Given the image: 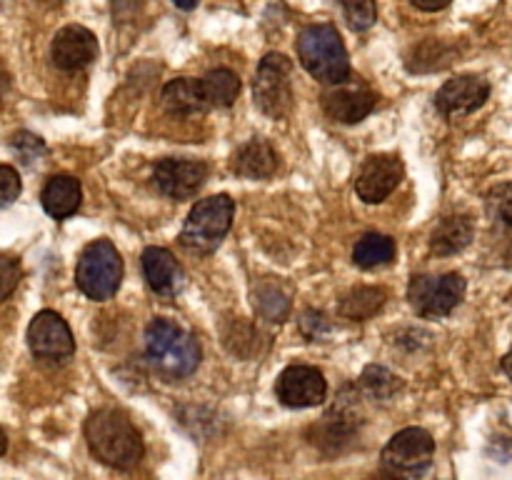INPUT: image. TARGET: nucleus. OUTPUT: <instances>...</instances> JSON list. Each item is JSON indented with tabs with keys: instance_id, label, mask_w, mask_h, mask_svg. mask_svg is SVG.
<instances>
[{
	"instance_id": "1",
	"label": "nucleus",
	"mask_w": 512,
	"mask_h": 480,
	"mask_svg": "<svg viewBox=\"0 0 512 480\" xmlns=\"http://www.w3.org/2000/svg\"><path fill=\"white\" fill-rule=\"evenodd\" d=\"M85 443L95 460L115 470H130L143 460V435L133 420L115 408L93 410L85 420Z\"/></svg>"
},
{
	"instance_id": "2",
	"label": "nucleus",
	"mask_w": 512,
	"mask_h": 480,
	"mask_svg": "<svg viewBox=\"0 0 512 480\" xmlns=\"http://www.w3.org/2000/svg\"><path fill=\"white\" fill-rule=\"evenodd\" d=\"M145 358L163 378L183 380L198 370L203 348L198 338L168 318H155L145 328Z\"/></svg>"
},
{
	"instance_id": "3",
	"label": "nucleus",
	"mask_w": 512,
	"mask_h": 480,
	"mask_svg": "<svg viewBox=\"0 0 512 480\" xmlns=\"http://www.w3.org/2000/svg\"><path fill=\"white\" fill-rule=\"evenodd\" d=\"M298 58L303 68L323 85L350 80V55L335 25L315 23L300 30Z\"/></svg>"
},
{
	"instance_id": "4",
	"label": "nucleus",
	"mask_w": 512,
	"mask_h": 480,
	"mask_svg": "<svg viewBox=\"0 0 512 480\" xmlns=\"http://www.w3.org/2000/svg\"><path fill=\"white\" fill-rule=\"evenodd\" d=\"M123 258L108 238L88 243L75 265V285L88 300L103 303L120 290L123 283Z\"/></svg>"
},
{
	"instance_id": "5",
	"label": "nucleus",
	"mask_w": 512,
	"mask_h": 480,
	"mask_svg": "<svg viewBox=\"0 0 512 480\" xmlns=\"http://www.w3.org/2000/svg\"><path fill=\"white\" fill-rule=\"evenodd\" d=\"M235 215V200L230 195H210L198 200L185 218L180 243L195 253H213L230 233Z\"/></svg>"
},
{
	"instance_id": "6",
	"label": "nucleus",
	"mask_w": 512,
	"mask_h": 480,
	"mask_svg": "<svg viewBox=\"0 0 512 480\" xmlns=\"http://www.w3.org/2000/svg\"><path fill=\"white\" fill-rule=\"evenodd\" d=\"M435 440L425 428H405L388 440L380 453V468L393 478H423L433 468Z\"/></svg>"
},
{
	"instance_id": "7",
	"label": "nucleus",
	"mask_w": 512,
	"mask_h": 480,
	"mask_svg": "<svg viewBox=\"0 0 512 480\" xmlns=\"http://www.w3.org/2000/svg\"><path fill=\"white\" fill-rule=\"evenodd\" d=\"M253 98L260 113L273 120L288 118L293 110V63L283 53H268L258 65L253 83Z\"/></svg>"
},
{
	"instance_id": "8",
	"label": "nucleus",
	"mask_w": 512,
	"mask_h": 480,
	"mask_svg": "<svg viewBox=\"0 0 512 480\" xmlns=\"http://www.w3.org/2000/svg\"><path fill=\"white\" fill-rule=\"evenodd\" d=\"M465 278L460 273L413 275L408 285V300L415 313L425 320H443L463 303Z\"/></svg>"
},
{
	"instance_id": "9",
	"label": "nucleus",
	"mask_w": 512,
	"mask_h": 480,
	"mask_svg": "<svg viewBox=\"0 0 512 480\" xmlns=\"http://www.w3.org/2000/svg\"><path fill=\"white\" fill-rule=\"evenodd\" d=\"M405 163L395 153H375L368 155L360 165V173L355 178V193L363 203L378 205L388 200L403 183Z\"/></svg>"
},
{
	"instance_id": "10",
	"label": "nucleus",
	"mask_w": 512,
	"mask_h": 480,
	"mask_svg": "<svg viewBox=\"0 0 512 480\" xmlns=\"http://www.w3.org/2000/svg\"><path fill=\"white\" fill-rule=\"evenodd\" d=\"M275 395L288 408H318L325 403L328 383L313 365H288L275 380Z\"/></svg>"
},
{
	"instance_id": "11",
	"label": "nucleus",
	"mask_w": 512,
	"mask_h": 480,
	"mask_svg": "<svg viewBox=\"0 0 512 480\" xmlns=\"http://www.w3.org/2000/svg\"><path fill=\"white\" fill-rule=\"evenodd\" d=\"M28 348L40 360H65L75 353V340L63 315L40 310L28 325Z\"/></svg>"
},
{
	"instance_id": "12",
	"label": "nucleus",
	"mask_w": 512,
	"mask_h": 480,
	"mask_svg": "<svg viewBox=\"0 0 512 480\" xmlns=\"http://www.w3.org/2000/svg\"><path fill=\"white\" fill-rule=\"evenodd\" d=\"M155 188L170 200H188L200 193L208 180V165L200 160L165 158L153 168Z\"/></svg>"
},
{
	"instance_id": "13",
	"label": "nucleus",
	"mask_w": 512,
	"mask_h": 480,
	"mask_svg": "<svg viewBox=\"0 0 512 480\" xmlns=\"http://www.w3.org/2000/svg\"><path fill=\"white\" fill-rule=\"evenodd\" d=\"M320 105L333 123L355 125L373 113L375 105H378V95L365 83H348L345 80V83L333 85V90H328L320 98Z\"/></svg>"
},
{
	"instance_id": "14",
	"label": "nucleus",
	"mask_w": 512,
	"mask_h": 480,
	"mask_svg": "<svg viewBox=\"0 0 512 480\" xmlns=\"http://www.w3.org/2000/svg\"><path fill=\"white\" fill-rule=\"evenodd\" d=\"M490 98V83L480 75H458L450 78L443 88L435 93V108L445 118L470 115L483 108Z\"/></svg>"
},
{
	"instance_id": "15",
	"label": "nucleus",
	"mask_w": 512,
	"mask_h": 480,
	"mask_svg": "<svg viewBox=\"0 0 512 480\" xmlns=\"http://www.w3.org/2000/svg\"><path fill=\"white\" fill-rule=\"evenodd\" d=\"M100 53L98 38L93 30L83 25H65L55 33L53 45H50V58L60 70H80L88 68Z\"/></svg>"
},
{
	"instance_id": "16",
	"label": "nucleus",
	"mask_w": 512,
	"mask_h": 480,
	"mask_svg": "<svg viewBox=\"0 0 512 480\" xmlns=\"http://www.w3.org/2000/svg\"><path fill=\"white\" fill-rule=\"evenodd\" d=\"M355 435H358V415L350 408V400L345 398V393H338V403H335V408L310 430V440H313L323 453L338 455L345 453V448L353 443Z\"/></svg>"
},
{
	"instance_id": "17",
	"label": "nucleus",
	"mask_w": 512,
	"mask_h": 480,
	"mask_svg": "<svg viewBox=\"0 0 512 480\" xmlns=\"http://www.w3.org/2000/svg\"><path fill=\"white\" fill-rule=\"evenodd\" d=\"M140 265H143V275L148 288L153 290L155 295H160V298H173V295H178L180 288L185 285L183 268H180L178 258H175L168 248H158V245L145 248Z\"/></svg>"
},
{
	"instance_id": "18",
	"label": "nucleus",
	"mask_w": 512,
	"mask_h": 480,
	"mask_svg": "<svg viewBox=\"0 0 512 480\" xmlns=\"http://www.w3.org/2000/svg\"><path fill=\"white\" fill-rule=\"evenodd\" d=\"M280 158L273 150V145L263 138H250L240 145L230 158V168L235 175L248 180H265L275 175Z\"/></svg>"
},
{
	"instance_id": "19",
	"label": "nucleus",
	"mask_w": 512,
	"mask_h": 480,
	"mask_svg": "<svg viewBox=\"0 0 512 480\" xmlns=\"http://www.w3.org/2000/svg\"><path fill=\"white\" fill-rule=\"evenodd\" d=\"M163 108L175 118H188V115H203L210 110L208 95H205L203 78H175L163 85Z\"/></svg>"
},
{
	"instance_id": "20",
	"label": "nucleus",
	"mask_w": 512,
	"mask_h": 480,
	"mask_svg": "<svg viewBox=\"0 0 512 480\" xmlns=\"http://www.w3.org/2000/svg\"><path fill=\"white\" fill-rule=\"evenodd\" d=\"M80 203H83V185L68 173L53 175L40 193V205L55 220H65L78 213Z\"/></svg>"
},
{
	"instance_id": "21",
	"label": "nucleus",
	"mask_w": 512,
	"mask_h": 480,
	"mask_svg": "<svg viewBox=\"0 0 512 480\" xmlns=\"http://www.w3.org/2000/svg\"><path fill=\"white\" fill-rule=\"evenodd\" d=\"M473 238V218L468 213H455L435 225L433 233H430V250H433V255H440V258H450V255L463 253L473 243Z\"/></svg>"
},
{
	"instance_id": "22",
	"label": "nucleus",
	"mask_w": 512,
	"mask_h": 480,
	"mask_svg": "<svg viewBox=\"0 0 512 480\" xmlns=\"http://www.w3.org/2000/svg\"><path fill=\"white\" fill-rule=\"evenodd\" d=\"M485 210L493 235L498 243H503L505 255L512 258V180L490 188V193L485 195Z\"/></svg>"
},
{
	"instance_id": "23",
	"label": "nucleus",
	"mask_w": 512,
	"mask_h": 480,
	"mask_svg": "<svg viewBox=\"0 0 512 480\" xmlns=\"http://www.w3.org/2000/svg\"><path fill=\"white\" fill-rule=\"evenodd\" d=\"M250 303H253L255 315L265 323H285L290 315V295L278 280H260L250 290Z\"/></svg>"
},
{
	"instance_id": "24",
	"label": "nucleus",
	"mask_w": 512,
	"mask_h": 480,
	"mask_svg": "<svg viewBox=\"0 0 512 480\" xmlns=\"http://www.w3.org/2000/svg\"><path fill=\"white\" fill-rule=\"evenodd\" d=\"M385 300H388V293L383 288L358 285L340 298L338 313L348 320H368L383 310Z\"/></svg>"
},
{
	"instance_id": "25",
	"label": "nucleus",
	"mask_w": 512,
	"mask_h": 480,
	"mask_svg": "<svg viewBox=\"0 0 512 480\" xmlns=\"http://www.w3.org/2000/svg\"><path fill=\"white\" fill-rule=\"evenodd\" d=\"M395 253H398V248H395V240L390 235L365 233L353 248V263L365 270L380 268V265L393 263Z\"/></svg>"
},
{
	"instance_id": "26",
	"label": "nucleus",
	"mask_w": 512,
	"mask_h": 480,
	"mask_svg": "<svg viewBox=\"0 0 512 480\" xmlns=\"http://www.w3.org/2000/svg\"><path fill=\"white\" fill-rule=\"evenodd\" d=\"M203 88L210 108H230L240 95V78L228 68H215L203 75Z\"/></svg>"
},
{
	"instance_id": "27",
	"label": "nucleus",
	"mask_w": 512,
	"mask_h": 480,
	"mask_svg": "<svg viewBox=\"0 0 512 480\" xmlns=\"http://www.w3.org/2000/svg\"><path fill=\"white\" fill-rule=\"evenodd\" d=\"M358 388L368 395L370 400H378V403H388L395 395L403 390V380L395 373H390L385 365H368L363 370L358 380Z\"/></svg>"
},
{
	"instance_id": "28",
	"label": "nucleus",
	"mask_w": 512,
	"mask_h": 480,
	"mask_svg": "<svg viewBox=\"0 0 512 480\" xmlns=\"http://www.w3.org/2000/svg\"><path fill=\"white\" fill-rule=\"evenodd\" d=\"M260 338H263V333L243 318L233 320L225 328V345L238 358H253L255 353H260Z\"/></svg>"
},
{
	"instance_id": "29",
	"label": "nucleus",
	"mask_w": 512,
	"mask_h": 480,
	"mask_svg": "<svg viewBox=\"0 0 512 480\" xmlns=\"http://www.w3.org/2000/svg\"><path fill=\"white\" fill-rule=\"evenodd\" d=\"M343 5L345 20L353 30L363 33V30L373 28L375 20H378V8H375V0H338Z\"/></svg>"
},
{
	"instance_id": "30",
	"label": "nucleus",
	"mask_w": 512,
	"mask_h": 480,
	"mask_svg": "<svg viewBox=\"0 0 512 480\" xmlns=\"http://www.w3.org/2000/svg\"><path fill=\"white\" fill-rule=\"evenodd\" d=\"M10 150H13L25 165H35L40 158L48 155V148H45L43 138L33 135L30 130H18V133L10 138Z\"/></svg>"
},
{
	"instance_id": "31",
	"label": "nucleus",
	"mask_w": 512,
	"mask_h": 480,
	"mask_svg": "<svg viewBox=\"0 0 512 480\" xmlns=\"http://www.w3.org/2000/svg\"><path fill=\"white\" fill-rule=\"evenodd\" d=\"M333 330L328 315L320 313V310H305L303 318H300V333L310 340V343H318V340H325Z\"/></svg>"
},
{
	"instance_id": "32",
	"label": "nucleus",
	"mask_w": 512,
	"mask_h": 480,
	"mask_svg": "<svg viewBox=\"0 0 512 480\" xmlns=\"http://www.w3.org/2000/svg\"><path fill=\"white\" fill-rule=\"evenodd\" d=\"M0 180H3V205L8 208L20 195V175L15 173L13 165H3L0 168Z\"/></svg>"
},
{
	"instance_id": "33",
	"label": "nucleus",
	"mask_w": 512,
	"mask_h": 480,
	"mask_svg": "<svg viewBox=\"0 0 512 480\" xmlns=\"http://www.w3.org/2000/svg\"><path fill=\"white\" fill-rule=\"evenodd\" d=\"M20 273H23V270H20L18 260L10 258V255H3V295H0V298L8 300L10 295H13L15 285H18L20 280Z\"/></svg>"
},
{
	"instance_id": "34",
	"label": "nucleus",
	"mask_w": 512,
	"mask_h": 480,
	"mask_svg": "<svg viewBox=\"0 0 512 480\" xmlns=\"http://www.w3.org/2000/svg\"><path fill=\"white\" fill-rule=\"evenodd\" d=\"M418 10H425V13H438V10L448 8L453 0H410Z\"/></svg>"
},
{
	"instance_id": "35",
	"label": "nucleus",
	"mask_w": 512,
	"mask_h": 480,
	"mask_svg": "<svg viewBox=\"0 0 512 480\" xmlns=\"http://www.w3.org/2000/svg\"><path fill=\"white\" fill-rule=\"evenodd\" d=\"M500 368H503V373L508 375V378L512 380V350H510L508 355H505L503 360H500Z\"/></svg>"
},
{
	"instance_id": "36",
	"label": "nucleus",
	"mask_w": 512,
	"mask_h": 480,
	"mask_svg": "<svg viewBox=\"0 0 512 480\" xmlns=\"http://www.w3.org/2000/svg\"><path fill=\"white\" fill-rule=\"evenodd\" d=\"M180 10H193L198 5V0H173Z\"/></svg>"
}]
</instances>
